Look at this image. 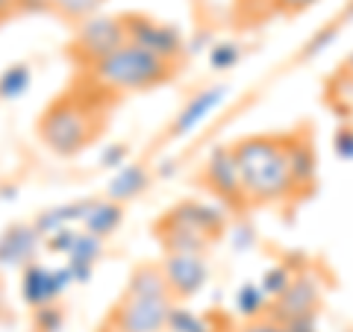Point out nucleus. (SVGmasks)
I'll use <instances>...</instances> for the list:
<instances>
[{"instance_id":"nucleus-23","label":"nucleus","mask_w":353,"mask_h":332,"mask_svg":"<svg viewBox=\"0 0 353 332\" xmlns=\"http://www.w3.org/2000/svg\"><path fill=\"white\" fill-rule=\"evenodd\" d=\"M292 280H294V271L289 268V264H271V268L262 273L259 289L268 294V300L274 303V300H277V297L292 285Z\"/></svg>"},{"instance_id":"nucleus-32","label":"nucleus","mask_w":353,"mask_h":332,"mask_svg":"<svg viewBox=\"0 0 353 332\" xmlns=\"http://www.w3.org/2000/svg\"><path fill=\"white\" fill-rule=\"evenodd\" d=\"M341 74H345V76H353V50H350V56L345 59V62H341V68H339Z\"/></svg>"},{"instance_id":"nucleus-3","label":"nucleus","mask_w":353,"mask_h":332,"mask_svg":"<svg viewBox=\"0 0 353 332\" xmlns=\"http://www.w3.org/2000/svg\"><path fill=\"white\" fill-rule=\"evenodd\" d=\"M101 136V115L85 97H57L39 118V138L57 156H77Z\"/></svg>"},{"instance_id":"nucleus-8","label":"nucleus","mask_w":353,"mask_h":332,"mask_svg":"<svg viewBox=\"0 0 353 332\" xmlns=\"http://www.w3.org/2000/svg\"><path fill=\"white\" fill-rule=\"evenodd\" d=\"M159 271L168 282L174 300H192L209 282V262L206 253H165Z\"/></svg>"},{"instance_id":"nucleus-13","label":"nucleus","mask_w":353,"mask_h":332,"mask_svg":"<svg viewBox=\"0 0 353 332\" xmlns=\"http://www.w3.org/2000/svg\"><path fill=\"white\" fill-rule=\"evenodd\" d=\"M168 215L176 218L180 224L197 229L209 241H218V236L227 232V209L221 203H206V200H183L174 209H168Z\"/></svg>"},{"instance_id":"nucleus-33","label":"nucleus","mask_w":353,"mask_h":332,"mask_svg":"<svg viewBox=\"0 0 353 332\" xmlns=\"http://www.w3.org/2000/svg\"><path fill=\"white\" fill-rule=\"evenodd\" d=\"M21 3V0H0V15H6L9 9H15Z\"/></svg>"},{"instance_id":"nucleus-9","label":"nucleus","mask_w":353,"mask_h":332,"mask_svg":"<svg viewBox=\"0 0 353 332\" xmlns=\"http://www.w3.org/2000/svg\"><path fill=\"white\" fill-rule=\"evenodd\" d=\"M203 185L215 194V200L230 212V209H245V194H241V176L233 156V147H218L203 165Z\"/></svg>"},{"instance_id":"nucleus-18","label":"nucleus","mask_w":353,"mask_h":332,"mask_svg":"<svg viewBox=\"0 0 353 332\" xmlns=\"http://www.w3.org/2000/svg\"><path fill=\"white\" fill-rule=\"evenodd\" d=\"M121 224H124V206L109 200V197H92V206H88L80 227L106 241L109 236H115Z\"/></svg>"},{"instance_id":"nucleus-24","label":"nucleus","mask_w":353,"mask_h":332,"mask_svg":"<svg viewBox=\"0 0 353 332\" xmlns=\"http://www.w3.org/2000/svg\"><path fill=\"white\" fill-rule=\"evenodd\" d=\"M241 62V44L236 41H215L209 48V68L212 71H233Z\"/></svg>"},{"instance_id":"nucleus-12","label":"nucleus","mask_w":353,"mask_h":332,"mask_svg":"<svg viewBox=\"0 0 353 332\" xmlns=\"http://www.w3.org/2000/svg\"><path fill=\"white\" fill-rule=\"evenodd\" d=\"M44 247L41 232L32 224H12L0 232V268H27Z\"/></svg>"},{"instance_id":"nucleus-20","label":"nucleus","mask_w":353,"mask_h":332,"mask_svg":"<svg viewBox=\"0 0 353 332\" xmlns=\"http://www.w3.org/2000/svg\"><path fill=\"white\" fill-rule=\"evenodd\" d=\"M271 300L268 294L259 289V282H241L239 291H236V312L245 318V320H259L268 315Z\"/></svg>"},{"instance_id":"nucleus-27","label":"nucleus","mask_w":353,"mask_h":332,"mask_svg":"<svg viewBox=\"0 0 353 332\" xmlns=\"http://www.w3.org/2000/svg\"><path fill=\"white\" fill-rule=\"evenodd\" d=\"M127 147L124 145H106L103 150H101V165L103 168H109V171H118V168H124L127 165Z\"/></svg>"},{"instance_id":"nucleus-1","label":"nucleus","mask_w":353,"mask_h":332,"mask_svg":"<svg viewBox=\"0 0 353 332\" xmlns=\"http://www.w3.org/2000/svg\"><path fill=\"white\" fill-rule=\"evenodd\" d=\"M233 156L241 176V194L248 206H277L292 200L297 191L289 165V136H248L239 138Z\"/></svg>"},{"instance_id":"nucleus-29","label":"nucleus","mask_w":353,"mask_h":332,"mask_svg":"<svg viewBox=\"0 0 353 332\" xmlns=\"http://www.w3.org/2000/svg\"><path fill=\"white\" fill-rule=\"evenodd\" d=\"M241 332H285L280 320H274L271 315H265L259 320H245V326H241Z\"/></svg>"},{"instance_id":"nucleus-7","label":"nucleus","mask_w":353,"mask_h":332,"mask_svg":"<svg viewBox=\"0 0 353 332\" xmlns=\"http://www.w3.org/2000/svg\"><path fill=\"white\" fill-rule=\"evenodd\" d=\"M74 285L71 271L59 264H44V262H30L27 268H21V297L30 309H41L50 303H59V297Z\"/></svg>"},{"instance_id":"nucleus-22","label":"nucleus","mask_w":353,"mask_h":332,"mask_svg":"<svg viewBox=\"0 0 353 332\" xmlns=\"http://www.w3.org/2000/svg\"><path fill=\"white\" fill-rule=\"evenodd\" d=\"M103 3H106V0H48L50 9H57L62 18L77 21V24L85 21V18H92V15H97Z\"/></svg>"},{"instance_id":"nucleus-30","label":"nucleus","mask_w":353,"mask_h":332,"mask_svg":"<svg viewBox=\"0 0 353 332\" xmlns=\"http://www.w3.org/2000/svg\"><path fill=\"white\" fill-rule=\"evenodd\" d=\"M315 3H321V0H274V6H277L280 12H285V15L306 12V9H312Z\"/></svg>"},{"instance_id":"nucleus-17","label":"nucleus","mask_w":353,"mask_h":332,"mask_svg":"<svg viewBox=\"0 0 353 332\" xmlns=\"http://www.w3.org/2000/svg\"><path fill=\"white\" fill-rule=\"evenodd\" d=\"M88 206H92V197L50 206V209H44L41 215H36L32 227L41 232V238H48V236H53V232H59V229H68V227H80L85 212H88Z\"/></svg>"},{"instance_id":"nucleus-10","label":"nucleus","mask_w":353,"mask_h":332,"mask_svg":"<svg viewBox=\"0 0 353 332\" xmlns=\"http://www.w3.org/2000/svg\"><path fill=\"white\" fill-rule=\"evenodd\" d=\"M227 97H230V88L224 83H215V85H206L201 92H194L189 101L183 103L180 112L174 115L168 136L171 138H189L192 132L201 129L206 121L227 103Z\"/></svg>"},{"instance_id":"nucleus-11","label":"nucleus","mask_w":353,"mask_h":332,"mask_svg":"<svg viewBox=\"0 0 353 332\" xmlns=\"http://www.w3.org/2000/svg\"><path fill=\"white\" fill-rule=\"evenodd\" d=\"M318 303H321V282L312 273L303 271V273H294L292 285L271 303L268 315L285 324V320H294V318L318 315Z\"/></svg>"},{"instance_id":"nucleus-4","label":"nucleus","mask_w":353,"mask_h":332,"mask_svg":"<svg viewBox=\"0 0 353 332\" xmlns=\"http://www.w3.org/2000/svg\"><path fill=\"white\" fill-rule=\"evenodd\" d=\"M88 74H92L94 85H101L112 94H139L168 83L174 74V65L162 62L153 53L141 50L139 44L127 41L115 53H109L106 59L92 65Z\"/></svg>"},{"instance_id":"nucleus-26","label":"nucleus","mask_w":353,"mask_h":332,"mask_svg":"<svg viewBox=\"0 0 353 332\" xmlns=\"http://www.w3.org/2000/svg\"><path fill=\"white\" fill-rule=\"evenodd\" d=\"M333 153L341 162H353V124L341 121L333 132Z\"/></svg>"},{"instance_id":"nucleus-19","label":"nucleus","mask_w":353,"mask_h":332,"mask_svg":"<svg viewBox=\"0 0 353 332\" xmlns=\"http://www.w3.org/2000/svg\"><path fill=\"white\" fill-rule=\"evenodd\" d=\"M32 85V68L27 62H12L0 71V101H21Z\"/></svg>"},{"instance_id":"nucleus-25","label":"nucleus","mask_w":353,"mask_h":332,"mask_svg":"<svg viewBox=\"0 0 353 332\" xmlns=\"http://www.w3.org/2000/svg\"><path fill=\"white\" fill-rule=\"evenodd\" d=\"M32 326H36V332H62L65 329V312L59 309V303L32 309Z\"/></svg>"},{"instance_id":"nucleus-16","label":"nucleus","mask_w":353,"mask_h":332,"mask_svg":"<svg viewBox=\"0 0 353 332\" xmlns=\"http://www.w3.org/2000/svg\"><path fill=\"white\" fill-rule=\"evenodd\" d=\"M289 165L297 191H309L318 180V153L306 136L289 132Z\"/></svg>"},{"instance_id":"nucleus-15","label":"nucleus","mask_w":353,"mask_h":332,"mask_svg":"<svg viewBox=\"0 0 353 332\" xmlns=\"http://www.w3.org/2000/svg\"><path fill=\"white\" fill-rule=\"evenodd\" d=\"M150 180H153V174L145 168V165L127 162L124 168H118L112 174V180L106 183V197L124 206V203H130V200H136V197L145 194Z\"/></svg>"},{"instance_id":"nucleus-2","label":"nucleus","mask_w":353,"mask_h":332,"mask_svg":"<svg viewBox=\"0 0 353 332\" xmlns=\"http://www.w3.org/2000/svg\"><path fill=\"white\" fill-rule=\"evenodd\" d=\"M174 294L159 264H139L130 273L127 289L109 320L112 332H165L174 309Z\"/></svg>"},{"instance_id":"nucleus-14","label":"nucleus","mask_w":353,"mask_h":332,"mask_svg":"<svg viewBox=\"0 0 353 332\" xmlns=\"http://www.w3.org/2000/svg\"><path fill=\"white\" fill-rule=\"evenodd\" d=\"M101 253H103V238L85 232L83 227L77 229V238H74V245L68 250V256H65V268L71 271L74 285H83V282L92 280L94 264H97V259H101Z\"/></svg>"},{"instance_id":"nucleus-21","label":"nucleus","mask_w":353,"mask_h":332,"mask_svg":"<svg viewBox=\"0 0 353 332\" xmlns=\"http://www.w3.org/2000/svg\"><path fill=\"white\" fill-rule=\"evenodd\" d=\"M165 332H218V329H215V324H212V318L209 315H201V312H194V309H189V306L174 303L171 318H168V329Z\"/></svg>"},{"instance_id":"nucleus-5","label":"nucleus","mask_w":353,"mask_h":332,"mask_svg":"<svg viewBox=\"0 0 353 332\" xmlns=\"http://www.w3.org/2000/svg\"><path fill=\"white\" fill-rule=\"evenodd\" d=\"M127 21L124 15H103L97 12L77 24L71 53L77 62H83V68H92L109 53H115L121 44H127Z\"/></svg>"},{"instance_id":"nucleus-31","label":"nucleus","mask_w":353,"mask_h":332,"mask_svg":"<svg viewBox=\"0 0 353 332\" xmlns=\"http://www.w3.org/2000/svg\"><path fill=\"white\" fill-rule=\"evenodd\" d=\"M283 329H285V332H318V315L285 320V324H283Z\"/></svg>"},{"instance_id":"nucleus-28","label":"nucleus","mask_w":353,"mask_h":332,"mask_svg":"<svg viewBox=\"0 0 353 332\" xmlns=\"http://www.w3.org/2000/svg\"><path fill=\"white\" fill-rule=\"evenodd\" d=\"M336 36H339V30H336V27H327L324 32H318V36L306 44V56H318V53H324L330 44L336 41Z\"/></svg>"},{"instance_id":"nucleus-6","label":"nucleus","mask_w":353,"mask_h":332,"mask_svg":"<svg viewBox=\"0 0 353 332\" xmlns=\"http://www.w3.org/2000/svg\"><path fill=\"white\" fill-rule=\"evenodd\" d=\"M124 21H127V39L162 62L176 65L185 56V50H189L180 27L168 24V21H159L145 12H130L124 15Z\"/></svg>"}]
</instances>
